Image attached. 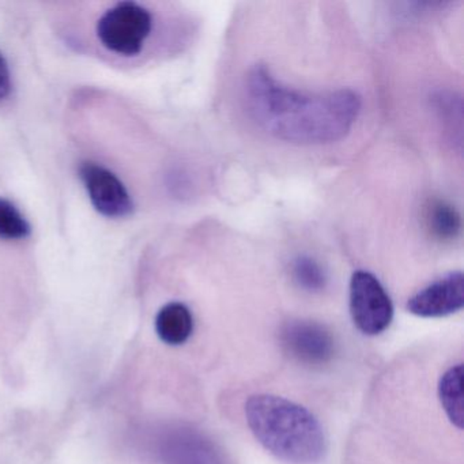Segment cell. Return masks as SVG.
Instances as JSON below:
<instances>
[{
  "mask_svg": "<svg viewBox=\"0 0 464 464\" xmlns=\"http://www.w3.org/2000/svg\"><path fill=\"white\" fill-rule=\"evenodd\" d=\"M463 305V274L455 271L412 295L407 303V311L420 317H444L460 311Z\"/></svg>",
  "mask_w": 464,
  "mask_h": 464,
  "instance_id": "7",
  "label": "cell"
},
{
  "mask_svg": "<svg viewBox=\"0 0 464 464\" xmlns=\"http://www.w3.org/2000/svg\"><path fill=\"white\" fill-rule=\"evenodd\" d=\"M281 342L285 352L303 365L323 366L331 362L336 342L331 331L311 320H290L282 325Z\"/></svg>",
  "mask_w": 464,
  "mask_h": 464,
  "instance_id": "5",
  "label": "cell"
},
{
  "mask_svg": "<svg viewBox=\"0 0 464 464\" xmlns=\"http://www.w3.org/2000/svg\"><path fill=\"white\" fill-rule=\"evenodd\" d=\"M350 314L355 327L365 335H380L393 319V304L379 279L358 270L350 279Z\"/></svg>",
  "mask_w": 464,
  "mask_h": 464,
  "instance_id": "4",
  "label": "cell"
},
{
  "mask_svg": "<svg viewBox=\"0 0 464 464\" xmlns=\"http://www.w3.org/2000/svg\"><path fill=\"white\" fill-rule=\"evenodd\" d=\"M153 31L150 12L137 2H121L104 13L96 32L102 47L123 56L140 53Z\"/></svg>",
  "mask_w": 464,
  "mask_h": 464,
  "instance_id": "3",
  "label": "cell"
},
{
  "mask_svg": "<svg viewBox=\"0 0 464 464\" xmlns=\"http://www.w3.org/2000/svg\"><path fill=\"white\" fill-rule=\"evenodd\" d=\"M246 99L249 113L265 131L300 145L342 140L361 111L360 96L350 89L305 93L285 86L265 66L249 72Z\"/></svg>",
  "mask_w": 464,
  "mask_h": 464,
  "instance_id": "1",
  "label": "cell"
},
{
  "mask_svg": "<svg viewBox=\"0 0 464 464\" xmlns=\"http://www.w3.org/2000/svg\"><path fill=\"white\" fill-rule=\"evenodd\" d=\"M12 92V74H10L9 63L0 53V102L6 99Z\"/></svg>",
  "mask_w": 464,
  "mask_h": 464,
  "instance_id": "14",
  "label": "cell"
},
{
  "mask_svg": "<svg viewBox=\"0 0 464 464\" xmlns=\"http://www.w3.org/2000/svg\"><path fill=\"white\" fill-rule=\"evenodd\" d=\"M439 398L448 420L458 429H463V365L456 363L444 372L439 382Z\"/></svg>",
  "mask_w": 464,
  "mask_h": 464,
  "instance_id": "9",
  "label": "cell"
},
{
  "mask_svg": "<svg viewBox=\"0 0 464 464\" xmlns=\"http://www.w3.org/2000/svg\"><path fill=\"white\" fill-rule=\"evenodd\" d=\"M156 331L160 339L170 346L186 343L194 331V317L188 306L181 303L167 304L157 314Z\"/></svg>",
  "mask_w": 464,
  "mask_h": 464,
  "instance_id": "8",
  "label": "cell"
},
{
  "mask_svg": "<svg viewBox=\"0 0 464 464\" xmlns=\"http://www.w3.org/2000/svg\"><path fill=\"white\" fill-rule=\"evenodd\" d=\"M246 420L255 439L279 460L316 464L327 450L319 420L301 404L270 393L246 401Z\"/></svg>",
  "mask_w": 464,
  "mask_h": 464,
  "instance_id": "2",
  "label": "cell"
},
{
  "mask_svg": "<svg viewBox=\"0 0 464 464\" xmlns=\"http://www.w3.org/2000/svg\"><path fill=\"white\" fill-rule=\"evenodd\" d=\"M31 225L24 214L4 198H0V238L23 240L31 235Z\"/></svg>",
  "mask_w": 464,
  "mask_h": 464,
  "instance_id": "12",
  "label": "cell"
},
{
  "mask_svg": "<svg viewBox=\"0 0 464 464\" xmlns=\"http://www.w3.org/2000/svg\"><path fill=\"white\" fill-rule=\"evenodd\" d=\"M80 178L85 184L92 205L108 218H123L134 210V203L121 179L96 162H82Z\"/></svg>",
  "mask_w": 464,
  "mask_h": 464,
  "instance_id": "6",
  "label": "cell"
},
{
  "mask_svg": "<svg viewBox=\"0 0 464 464\" xmlns=\"http://www.w3.org/2000/svg\"><path fill=\"white\" fill-rule=\"evenodd\" d=\"M293 278L301 289L309 293L322 292L327 285V276L316 260L301 256L293 265Z\"/></svg>",
  "mask_w": 464,
  "mask_h": 464,
  "instance_id": "13",
  "label": "cell"
},
{
  "mask_svg": "<svg viewBox=\"0 0 464 464\" xmlns=\"http://www.w3.org/2000/svg\"><path fill=\"white\" fill-rule=\"evenodd\" d=\"M176 464H224L214 445L199 434L184 433L176 440Z\"/></svg>",
  "mask_w": 464,
  "mask_h": 464,
  "instance_id": "10",
  "label": "cell"
},
{
  "mask_svg": "<svg viewBox=\"0 0 464 464\" xmlns=\"http://www.w3.org/2000/svg\"><path fill=\"white\" fill-rule=\"evenodd\" d=\"M428 224L431 233L441 240H452L460 232V216L448 203L431 205L428 211Z\"/></svg>",
  "mask_w": 464,
  "mask_h": 464,
  "instance_id": "11",
  "label": "cell"
}]
</instances>
